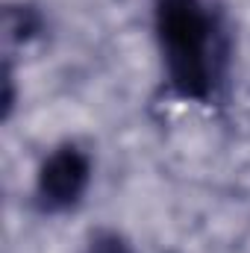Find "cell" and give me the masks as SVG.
<instances>
[{
	"instance_id": "3957f363",
	"label": "cell",
	"mask_w": 250,
	"mask_h": 253,
	"mask_svg": "<svg viewBox=\"0 0 250 253\" xmlns=\"http://www.w3.org/2000/svg\"><path fill=\"white\" fill-rule=\"evenodd\" d=\"M44 21L39 15V9L33 6H6V36L9 42L27 44L30 39H36L42 33Z\"/></svg>"
},
{
	"instance_id": "277c9868",
	"label": "cell",
	"mask_w": 250,
	"mask_h": 253,
	"mask_svg": "<svg viewBox=\"0 0 250 253\" xmlns=\"http://www.w3.org/2000/svg\"><path fill=\"white\" fill-rule=\"evenodd\" d=\"M83 253H132V245L115 230H97Z\"/></svg>"
},
{
	"instance_id": "7a4b0ae2",
	"label": "cell",
	"mask_w": 250,
	"mask_h": 253,
	"mask_svg": "<svg viewBox=\"0 0 250 253\" xmlns=\"http://www.w3.org/2000/svg\"><path fill=\"white\" fill-rule=\"evenodd\" d=\"M91 183V159L77 144H59L39 168L36 177V203L42 212H68L74 209Z\"/></svg>"
},
{
	"instance_id": "6da1fadb",
	"label": "cell",
	"mask_w": 250,
	"mask_h": 253,
	"mask_svg": "<svg viewBox=\"0 0 250 253\" xmlns=\"http://www.w3.org/2000/svg\"><path fill=\"white\" fill-rule=\"evenodd\" d=\"M153 27L171 88L183 100L206 103L224 65L221 27L206 0H156Z\"/></svg>"
}]
</instances>
